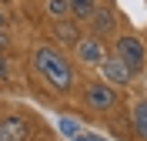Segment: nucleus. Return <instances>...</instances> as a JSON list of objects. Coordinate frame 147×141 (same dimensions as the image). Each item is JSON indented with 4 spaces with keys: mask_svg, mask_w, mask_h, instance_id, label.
I'll list each match as a JSON object with an SVG mask.
<instances>
[{
    "mask_svg": "<svg viewBox=\"0 0 147 141\" xmlns=\"http://www.w3.org/2000/svg\"><path fill=\"white\" fill-rule=\"evenodd\" d=\"M34 67H37V74L44 77L47 87H54V91H60V94L74 87V67H70V61H67L57 47H50V44L37 47L34 50Z\"/></svg>",
    "mask_w": 147,
    "mask_h": 141,
    "instance_id": "1",
    "label": "nucleus"
},
{
    "mask_svg": "<svg viewBox=\"0 0 147 141\" xmlns=\"http://www.w3.org/2000/svg\"><path fill=\"white\" fill-rule=\"evenodd\" d=\"M114 57H120V61L137 74L140 67H144V61H147V47H144V40H140V37L124 34V37H117V44H114Z\"/></svg>",
    "mask_w": 147,
    "mask_h": 141,
    "instance_id": "2",
    "label": "nucleus"
},
{
    "mask_svg": "<svg viewBox=\"0 0 147 141\" xmlns=\"http://www.w3.org/2000/svg\"><path fill=\"white\" fill-rule=\"evenodd\" d=\"M84 104H87L90 111H110V108L117 104V87L104 84V81H94V84L84 87Z\"/></svg>",
    "mask_w": 147,
    "mask_h": 141,
    "instance_id": "3",
    "label": "nucleus"
},
{
    "mask_svg": "<svg viewBox=\"0 0 147 141\" xmlns=\"http://www.w3.org/2000/svg\"><path fill=\"white\" fill-rule=\"evenodd\" d=\"M97 67H100V74H104V84H110V87H127L130 81H134V71H130L120 57H114V54L104 57Z\"/></svg>",
    "mask_w": 147,
    "mask_h": 141,
    "instance_id": "4",
    "label": "nucleus"
},
{
    "mask_svg": "<svg viewBox=\"0 0 147 141\" xmlns=\"http://www.w3.org/2000/svg\"><path fill=\"white\" fill-rule=\"evenodd\" d=\"M74 50H77V61L80 64H100L104 57H107V47H104L100 37H80L77 44H74Z\"/></svg>",
    "mask_w": 147,
    "mask_h": 141,
    "instance_id": "5",
    "label": "nucleus"
},
{
    "mask_svg": "<svg viewBox=\"0 0 147 141\" xmlns=\"http://www.w3.org/2000/svg\"><path fill=\"white\" fill-rule=\"evenodd\" d=\"M90 30H94V37H100V40L110 37V34L117 30V14L110 7H100V3H97V10L90 14Z\"/></svg>",
    "mask_w": 147,
    "mask_h": 141,
    "instance_id": "6",
    "label": "nucleus"
},
{
    "mask_svg": "<svg viewBox=\"0 0 147 141\" xmlns=\"http://www.w3.org/2000/svg\"><path fill=\"white\" fill-rule=\"evenodd\" d=\"M30 134V124L24 118H3L0 121V141H24Z\"/></svg>",
    "mask_w": 147,
    "mask_h": 141,
    "instance_id": "7",
    "label": "nucleus"
},
{
    "mask_svg": "<svg viewBox=\"0 0 147 141\" xmlns=\"http://www.w3.org/2000/svg\"><path fill=\"white\" fill-rule=\"evenodd\" d=\"M54 27H57V37L64 40V44H77V40H80V30H77L74 20H57Z\"/></svg>",
    "mask_w": 147,
    "mask_h": 141,
    "instance_id": "8",
    "label": "nucleus"
},
{
    "mask_svg": "<svg viewBox=\"0 0 147 141\" xmlns=\"http://www.w3.org/2000/svg\"><path fill=\"white\" fill-rule=\"evenodd\" d=\"M70 3V14L80 20H90V14L97 10V0H67Z\"/></svg>",
    "mask_w": 147,
    "mask_h": 141,
    "instance_id": "9",
    "label": "nucleus"
},
{
    "mask_svg": "<svg viewBox=\"0 0 147 141\" xmlns=\"http://www.w3.org/2000/svg\"><path fill=\"white\" fill-rule=\"evenodd\" d=\"M134 131H137L140 138L147 141V101L134 104Z\"/></svg>",
    "mask_w": 147,
    "mask_h": 141,
    "instance_id": "10",
    "label": "nucleus"
},
{
    "mask_svg": "<svg viewBox=\"0 0 147 141\" xmlns=\"http://www.w3.org/2000/svg\"><path fill=\"white\" fill-rule=\"evenodd\" d=\"M47 14H50V17H60V20H64L67 14H70V3H67V0H47Z\"/></svg>",
    "mask_w": 147,
    "mask_h": 141,
    "instance_id": "11",
    "label": "nucleus"
},
{
    "mask_svg": "<svg viewBox=\"0 0 147 141\" xmlns=\"http://www.w3.org/2000/svg\"><path fill=\"white\" fill-rule=\"evenodd\" d=\"M60 131H64L67 138H77V134H80L84 128H80L77 121H70V118H60Z\"/></svg>",
    "mask_w": 147,
    "mask_h": 141,
    "instance_id": "12",
    "label": "nucleus"
},
{
    "mask_svg": "<svg viewBox=\"0 0 147 141\" xmlns=\"http://www.w3.org/2000/svg\"><path fill=\"white\" fill-rule=\"evenodd\" d=\"M10 77V67H7V61H3V54H0V81H7Z\"/></svg>",
    "mask_w": 147,
    "mask_h": 141,
    "instance_id": "13",
    "label": "nucleus"
},
{
    "mask_svg": "<svg viewBox=\"0 0 147 141\" xmlns=\"http://www.w3.org/2000/svg\"><path fill=\"white\" fill-rule=\"evenodd\" d=\"M74 141H104V138H97V134H84V131H80Z\"/></svg>",
    "mask_w": 147,
    "mask_h": 141,
    "instance_id": "14",
    "label": "nucleus"
},
{
    "mask_svg": "<svg viewBox=\"0 0 147 141\" xmlns=\"http://www.w3.org/2000/svg\"><path fill=\"white\" fill-rule=\"evenodd\" d=\"M7 47V30H0V50Z\"/></svg>",
    "mask_w": 147,
    "mask_h": 141,
    "instance_id": "15",
    "label": "nucleus"
},
{
    "mask_svg": "<svg viewBox=\"0 0 147 141\" xmlns=\"http://www.w3.org/2000/svg\"><path fill=\"white\" fill-rule=\"evenodd\" d=\"M3 24H7V14H3V7H0V30H3Z\"/></svg>",
    "mask_w": 147,
    "mask_h": 141,
    "instance_id": "16",
    "label": "nucleus"
}]
</instances>
